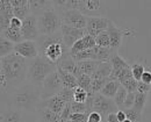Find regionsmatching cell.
Instances as JSON below:
<instances>
[{
	"label": "cell",
	"instance_id": "cell-15",
	"mask_svg": "<svg viewBox=\"0 0 151 122\" xmlns=\"http://www.w3.org/2000/svg\"><path fill=\"white\" fill-rule=\"evenodd\" d=\"M12 8H13V15L14 18H18L23 21L27 17H29L30 7H29V0H9Z\"/></svg>",
	"mask_w": 151,
	"mask_h": 122
},
{
	"label": "cell",
	"instance_id": "cell-29",
	"mask_svg": "<svg viewBox=\"0 0 151 122\" xmlns=\"http://www.w3.org/2000/svg\"><path fill=\"white\" fill-rule=\"evenodd\" d=\"M127 94H128L127 90H126L123 86H121V87L119 88L116 95L114 97V99H113L114 103L116 105V107H117L119 109H123V105H124V101H126Z\"/></svg>",
	"mask_w": 151,
	"mask_h": 122
},
{
	"label": "cell",
	"instance_id": "cell-40",
	"mask_svg": "<svg viewBox=\"0 0 151 122\" xmlns=\"http://www.w3.org/2000/svg\"><path fill=\"white\" fill-rule=\"evenodd\" d=\"M137 92L149 94V93L151 92V85L144 84V83H142V81H138V85H137Z\"/></svg>",
	"mask_w": 151,
	"mask_h": 122
},
{
	"label": "cell",
	"instance_id": "cell-51",
	"mask_svg": "<svg viewBox=\"0 0 151 122\" xmlns=\"http://www.w3.org/2000/svg\"><path fill=\"white\" fill-rule=\"evenodd\" d=\"M0 114H1V111H0Z\"/></svg>",
	"mask_w": 151,
	"mask_h": 122
},
{
	"label": "cell",
	"instance_id": "cell-16",
	"mask_svg": "<svg viewBox=\"0 0 151 122\" xmlns=\"http://www.w3.org/2000/svg\"><path fill=\"white\" fill-rule=\"evenodd\" d=\"M0 122H26L24 112L9 106L8 108L1 111Z\"/></svg>",
	"mask_w": 151,
	"mask_h": 122
},
{
	"label": "cell",
	"instance_id": "cell-36",
	"mask_svg": "<svg viewBox=\"0 0 151 122\" xmlns=\"http://www.w3.org/2000/svg\"><path fill=\"white\" fill-rule=\"evenodd\" d=\"M137 85H138V81L136 80L134 77H132L130 79L123 81L121 84V86H123L127 90L128 93H135V92H137Z\"/></svg>",
	"mask_w": 151,
	"mask_h": 122
},
{
	"label": "cell",
	"instance_id": "cell-39",
	"mask_svg": "<svg viewBox=\"0 0 151 122\" xmlns=\"http://www.w3.org/2000/svg\"><path fill=\"white\" fill-rule=\"evenodd\" d=\"M135 93H128L127 94V98H126V101L123 105V109H128V108H132L134 106V101H135Z\"/></svg>",
	"mask_w": 151,
	"mask_h": 122
},
{
	"label": "cell",
	"instance_id": "cell-11",
	"mask_svg": "<svg viewBox=\"0 0 151 122\" xmlns=\"http://www.w3.org/2000/svg\"><path fill=\"white\" fill-rule=\"evenodd\" d=\"M108 23L109 19L104 18V17H88L87 24H86V33L87 35L96 37L99 34H101L102 32H106L108 28Z\"/></svg>",
	"mask_w": 151,
	"mask_h": 122
},
{
	"label": "cell",
	"instance_id": "cell-7",
	"mask_svg": "<svg viewBox=\"0 0 151 122\" xmlns=\"http://www.w3.org/2000/svg\"><path fill=\"white\" fill-rule=\"evenodd\" d=\"M60 19L63 24H66L69 27H73L78 29H86V24L88 17L83 14L78 9H69L64 12H59Z\"/></svg>",
	"mask_w": 151,
	"mask_h": 122
},
{
	"label": "cell",
	"instance_id": "cell-34",
	"mask_svg": "<svg viewBox=\"0 0 151 122\" xmlns=\"http://www.w3.org/2000/svg\"><path fill=\"white\" fill-rule=\"evenodd\" d=\"M86 100H87V91H85L81 87H77L73 92V101L86 103Z\"/></svg>",
	"mask_w": 151,
	"mask_h": 122
},
{
	"label": "cell",
	"instance_id": "cell-38",
	"mask_svg": "<svg viewBox=\"0 0 151 122\" xmlns=\"http://www.w3.org/2000/svg\"><path fill=\"white\" fill-rule=\"evenodd\" d=\"M73 92H75V90L63 88L62 92L59 93V95H60V98L66 102V103H70V102L73 101Z\"/></svg>",
	"mask_w": 151,
	"mask_h": 122
},
{
	"label": "cell",
	"instance_id": "cell-43",
	"mask_svg": "<svg viewBox=\"0 0 151 122\" xmlns=\"http://www.w3.org/2000/svg\"><path fill=\"white\" fill-rule=\"evenodd\" d=\"M9 27L13 28V29H17V30H21V28H22V21L20 20V19H18V18H13L11 20Z\"/></svg>",
	"mask_w": 151,
	"mask_h": 122
},
{
	"label": "cell",
	"instance_id": "cell-19",
	"mask_svg": "<svg viewBox=\"0 0 151 122\" xmlns=\"http://www.w3.org/2000/svg\"><path fill=\"white\" fill-rule=\"evenodd\" d=\"M36 113V120L37 122H58L60 120V115L54 113L49 108H47L43 105H40Z\"/></svg>",
	"mask_w": 151,
	"mask_h": 122
},
{
	"label": "cell",
	"instance_id": "cell-1",
	"mask_svg": "<svg viewBox=\"0 0 151 122\" xmlns=\"http://www.w3.org/2000/svg\"><path fill=\"white\" fill-rule=\"evenodd\" d=\"M28 66L29 61L21 57L15 51L1 60V72L6 79L5 92L11 94L26 81Z\"/></svg>",
	"mask_w": 151,
	"mask_h": 122
},
{
	"label": "cell",
	"instance_id": "cell-46",
	"mask_svg": "<svg viewBox=\"0 0 151 122\" xmlns=\"http://www.w3.org/2000/svg\"><path fill=\"white\" fill-rule=\"evenodd\" d=\"M116 116H117L119 122H123L127 119V118H126V114H124V112H123L122 109H119V111L116 112Z\"/></svg>",
	"mask_w": 151,
	"mask_h": 122
},
{
	"label": "cell",
	"instance_id": "cell-18",
	"mask_svg": "<svg viewBox=\"0 0 151 122\" xmlns=\"http://www.w3.org/2000/svg\"><path fill=\"white\" fill-rule=\"evenodd\" d=\"M96 43H95V39L90 36V35H85L83 39L78 41L75 45L70 49V55H76L80 51H85V50H88V49H93Z\"/></svg>",
	"mask_w": 151,
	"mask_h": 122
},
{
	"label": "cell",
	"instance_id": "cell-42",
	"mask_svg": "<svg viewBox=\"0 0 151 122\" xmlns=\"http://www.w3.org/2000/svg\"><path fill=\"white\" fill-rule=\"evenodd\" d=\"M70 115H71V102L66 103L65 108L63 109V112L60 114V120H69Z\"/></svg>",
	"mask_w": 151,
	"mask_h": 122
},
{
	"label": "cell",
	"instance_id": "cell-5",
	"mask_svg": "<svg viewBox=\"0 0 151 122\" xmlns=\"http://www.w3.org/2000/svg\"><path fill=\"white\" fill-rule=\"evenodd\" d=\"M37 24L40 35H52L60 32L63 22L59 13L51 7L37 15Z\"/></svg>",
	"mask_w": 151,
	"mask_h": 122
},
{
	"label": "cell",
	"instance_id": "cell-50",
	"mask_svg": "<svg viewBox=\"0 0 151 122\" xmlns=\"http://www.w3.org/2000/svg\"><path fill=\"white\" fill-rule=\"evenodd\" d=\"M0 71H1V60H0Z\"/></svg>",
	"mask_w": 151,
	"mask_h": 122
},
{
	"label": "cell",
	"instance_id": "cell-31",
	"mask_svg": "<svg viewBox=\"0 0 151 122\" xmlns=\"http://www.w3.org/2000/svg\"><path fill=\"white\" fill-rule=\"evenodd\" d=\"M122 111L124 112L126 118H127L128 120H130L132 122H142V120H143V115H142V113L137 112V111L134 109V108L122 109Z\"/></svg>",
	"mask_w": 151,
	"mask_h": 122
},
{
	"label": "cell",
	"instance_id": "cell-3",
	"mask_svg": "<svg viewBox=\"0 0 151 122\" xmlns=\"http://www.w3.org/2000/svg\"><path fill=\"white\" fill-rule=\"evenodd\" d=\"M35 42L37 44L38 55L55 65L64 56L70 54V49L63 42L60 32L52 35H40Z\"/></svg>",
	"mask_w": 151,
	"mask_h": 122
},
{
	"label": "cell",
	"instance_id": "cell-33",
	"mask_svg": "<svg viewBox=\"0 0 151 122\" xmlns=\"http://www.w3.org/2000/svg\"><path fill=\"white\" fill-rule=\"evenodd\" d=\"M78 81V87H81L84 88L85 91H90V87H91V84H92V78L91 76H87V75H81L77 78Z\"/></svg>",
	"mask_w": 151,
	"mask_h": 122
},
{
	"label": "cell",
	"instance_id": "cell-8",
	"mask_svg": "<svg viewBox=\"0 0 151 122\" xmlns=\"http://www.w3.org/2000/svg\"><path fill=\"white\" fill-rule=\"evenodd\" d=\"M119 108L114 103L113 99L106 98L100 93H96L92 102V109L91 112H96L102 115V118H106L111 113H116Z\"/></svg>",
	"mask_w": 151,
	"mask_h": 122
},
{
	"label": "cell",
	"instance_id": "cell-47",
	"mask_svg": "<svg viewBox=\"0 0 151 122\" xmlns=\"http://www.w3.org/2000/svg\"><path fill=\"white\" fill-rule=\"evenodd\" d=\"M0 87L5 91L6 90V79H5V76H4V73L0 71Z\"/></svg>",
	"mask_w": 151,
	"mask_h": 122
},
{
	"label": "cell",
	"instance_id": "cell-12",
	"mask_svg": "<svg viewBox=\"0 0 151 122\" xmlns=\"http://www.w3.org/2000/svg\"><path fill=\"white\" fill-rule=\"evenodd\" d=\"M14 51L27 61H33L40 56L37 44L35 41H22L21 43L14 45Z\"/></svg>",
	"mask_w": 151,
	"mask_h": 122
},
{
	"label": "cell",
	"instance_id": "cell-26",
	"mask_svg": "<svg viewBox=\"0 0 151 122\" xmlns=\"http://www.w3.org/2000/svg\"><path fill=\"white\" fill-rule=\"evenodd\" d=\"M14 45H15L14 43H12L11 41L5 39L0 34V60L11 55L12 52H14Z\"/></svg>",
	"mask_w": 151,
	"mask_h": 122
},
{
	"label": "cell",
	"instance_id": "cell-24",
	"mask_svg": "<svg viewBox=\"0 0 151 122\" xmlns=\"http://www.w3.org/2000/svg\"><path fill=\"white\" fill-rule=\"evenodd\" d=\"M121 87V84L116 80H109L105 86L104 88L100 91V94H102L104 97L106 98H109V99H114V97L116 95L119 88Z\"/></svg>",
	"mask_w": 151,
	"mask_h": 122
},
{
	"label": "cell",
	"instance_id": "cell-21",
	"mask_svg": "<svg viewBox=\"0 0 151 122\" xmlns=\"http://www.w3.org/2000/svg\"><path fill=\"white\" fill-rule=\"evenodd\" d=\"M29 7H30V13L35 17L40 15L44 11L49 9L52 7V1L48 0H29Z\"/></svg>",
	"mask_w": 151,
	"mask_h": 122
},
{
	"label": "cell",
	"instance_id": "cell-41",
	"mask_svg": "<svg viewBox=\"0 0 151 122\" xmlns=\"http://www.w3.org/2000/svg\"><path fill=\"white\" fill-rule=\"evenodd\" d=\"M102 115L96 113V112H91L88 114V118H87V121L88 122H102Z\"/></svg>",
	"mask_w": 151,
	"mask_h": 122
},
{
	"label": "cell",
	"instance_id": "cell-48",
	"mask_svg": "<svg viewBox=\"0 0 151 122\" xmlns=\"http://www.w3.org/2000/svg\"><path fill=\"white\" fill-rule=\"evenodd\" d=\"M58 122H70L69 120H59Z\"/></svg>",
	"mask_w": 151,
	"mask_h": 122
},
{
	"label": "cell",
	"instance_id": "cell-13",
	"mask_svg": "<svg viewBox=\"0 0 151 122\" xmlns=\"http://www.w3.org/2000/svg\"><path fill=\"white\" fill-rule=\"evenodd\" d=\"M14 18L9 0H0V34L9 28L11 20Z\"/></svg>",
	"mask_w": 151,
	"mask_h": 122
},
{
	"label": "cell",
	"instance_id": "cell-20",
	"mask_svg": "<svg viewBox=\"0 0 151 122\" xmlns=\"http://www.w3.org/2000/svg\"><path fill=\"white\" fill-rule=\"evenodd\" d=\"M41 105L45 106L47 108H49V109L52 111L54 113L60 115L62 112H63V109H64L65 106H66V102L60 98L59 94H57V95L52 97V98H49V99H47V100H42V101H41Z\"/></svg>",
	"mask_w": 151,
	"mask_h": 122
},
{
	"label": "cell",
	"instance_id": "cell-6",
	"mask_svg": "<svg viewBox=\"0 0 151 122\" xmlns=\"http://www.w3.org/2000/svg\"><path fill=\"white\" fill-rule=\"evenodd\" d=\"M63 88L64 87H63V84L60 80V77L56 70V71L51 72L43 83L42 88H41V99L47 100L49 98H52L57 94H59Z\"/></svg>",
	"mask_w": 151,
	"mask_h": 122
},
{
	"label": "cell",
	"instance_id": "cell-23",
	"mask_svg": "<svg viewBox=\"0 0 151 122\" xmlns=\"http://www.w3.org/2000/svg\"><path fill=\"white\" fill-rule=\"evenodd\" d=\"M112 73V65L109 62L106 63H101L98 69L94 71V73L91 76L92 80H98V79H105V78H109Z\"/></svg>",
	"mask_w": 151,
	"mask_h": 122
},
{
	"label": "cell",
	"instance_id": "cell-9",
	"mask_svg": "<svg viewBox=\"0 0 151 122\" xmlns=\"http://www.w3.org/2000/svg\"><path fill=\"white\" fill-rule=\"evenodd\" d=\"M21 33L24 41H36L40 36L37 24V17L30 14L22 21Z\"/></svg>",
	"mask_w": 151,
	"mask_h": 122
},
{
	"label": "cell",
	"instance_id": "cell-10",
	"mask_svg": "<svg viewBox=\"0 0 151 122\" xmlns=\"http://www.w3.org/2000/svg\"><path fill=\"white\" fill-rule=\"evenodd\" d=\"M60 33H62V37H63L64 44L69 49H71L78 41L80 39H83L87 34L86 29H78V28H73V27H69L66 24L62 26Z\"/></svg>",
	"mask_w": 151,
	"mask_h": 122
},
{
	"label": "cell",
	"instance_id": "cell-45",
	"mask_svg": "<svg viewBox=\"0 0 151 122\" xmlns=\"http://www.w3.org/2000/svg\"><path fill=\"white\" fill-rule=\"evenodd\" d=\"M105 119H106V122H119L117 116H116V113H111V114H108Z\"/></svg>",
	"mask_w": 151,
	"mask_h": 122
},
{
	"label": "cell",
	"instance_id": "cell-25",
	"mask_svg": "<svg viewBox=\"0 0 151 122\" xmlns=\"http://www.w3.org/2000/svg\"><path fill=\"white\" fill-rule=\"evenodd\" d=\"M100 64H101L100 62L96 61L78 62V66H79V70H80L81 75H87V76H92Z\"/></svg>",
	"mask_w": 151,
	"mask_h": 122
},
{
	"label": "cell",
	"instance_id": "cell-37",
	"mask_svg": "<svg viewBox=\"0 0 151 122\" xmlns=\"http://www.w3.org/2000/svg\"><path fill=\"white\" fill-rule=\"evenodd\" d=\"M71 113H87V114H90L86 103H80V102L76 101L71 102Z\"/></svg>",
	"mask_w": 151,
	"mask_h": 122
},
{
	"label": "cell",
	"instance_id": "cell-32",
	"mask_svg": "<svg viewBox=\"0 0 151 122\" xmlns=\"http://www.w3.org/2000/svg\"><path fill=\"white\" fill-rule=\"evenodd\" d=\"M95 43L98 47H101V48H111V40H109L107 30L102 32L95 37Z\"/></svg>",
	"mask_w": 151,
	"mask_h": 122
},
{
	"label": "cell",
	"instance_id": "cell-22",
	"mask_svg": "<svg viewBox=\"0 0 151 122\" xmlns=\"http://www.w3.org/2000/svg\"><path fill=\"white\" fill-rule=\"evenodd\" d=\"M57 72L60 77V80L63 84L64 88H69V90H76L78 87V81H77V77H75L72 73L65 72L62 69L57 67Z\"/></svg>",
	"mask_w": 151,
	"mask_h": 122
},
{
	"label": "cell",
	"instance_id": "cell-2",
	"mask_svg": "<svg viewBox=\"0 0 151 122\" xmlns=\"http://www.w3.org/2000/svg\"><path fill=\"white\" fill-rule=\"evenodd\" d=\"M11 106L24 113H35L41 105V88L24 81L9 94Z\"/></svg>",
	"mask_w": 151,
	"mask_h": 122
},
{
	"label": "cell",
	"instance_id": "cell-28",
	"mask_svg": "<svg viewBox=\"0 0 151 122\" xmlns=\"http://www.w3.org/2000/svg\"><path fill=\"white\" fill-rule=\"evenodd\" d=\"M147 101H148V94L136 92V94H135V101H134L132 108L143 114V111H144V108H145Z\"/></svg>",
	"mask_w": 151,
	"mask_h": 122
},
{
	"label": "cell",
	"instance_id": "cell-4",
	"mask_svg": "<svg viewBox=\"0 0 151 122\" xmlns=\"http://www.w3.org/2000/svg\"><path fill=\"white\" fill-rule=\"evenodd\" d=\"M56 70L57 65L50 63L41 56H38L35 60L29 61L26 81L29 83L30 85L37 87V88H42V85L45 80V78L51 72H54Z\"/></svg>",
	"mask_w": 151,
	"mask_h": 122
},
{
	"label": "cell",
	"instance_id": "cell-14",
	"mask_svg": "<svg viewBox=\"0 0 151 122\" xmlns=\"http://www.w3.org/2000/svg\"><path fill=\"white\" fill-rule=\"evenodd\" d=\"M107 33H108V36H109V40H111V49L113 50L114 52H117L119 48H120L121 44H122L123 36L127 34V32H126L124 29L117 28V27L114 24L113 21L109 20L108 28H107Z\"/></svg>",
	"mask_w": 151,
	"mask_h": 122
},
{
	"label": "cell",
	"instance_id": "cell-17",
	"mask_svg": "<svg viewBox=\"0 0 151 122\" xmlns=\"http://www.w3.org/2000/svg\"><path fill=\"white\" fill-rule=\"evenodd\" d=\"M57 67L58 69H62L63 71L65 72H69V73H72L75 77H79L81 76V72L79 70V66H78V62H76L70 54H68L66 56H64L60 61L58 62L57 64Z\"/></svg>",
	"mask_w": 151,
	"mask_h": 122
},
{
	"label": "cell",
	"instance_id": "cell-49",
	"mask_svg": "<svg viewBox=\"0 0 151 122\" xmlns=\"http://www.w3.org/2000/svg\"><path fill=\"white\" fill-rule=\"evenodd\" d=\"M123 122H132V121H130V120H128V119H126V120H124Z\"/></svg>",
	"mask_w": 151,
	"mask_h": 122
},
{
	"label": "cell",
	"instance_id": "cell-27",
	"mask_svg": "<svg viewBox=\"0 0 151 122\" xmlns=\"http://www.w3.org/2000/svg\"><path fill=\"white\" fill-rule=\"evenodd\" d=\"M5 39H7L8 41H11L12 43L14 44H18V43H21L23 40V36H22V33L21 30H17V29H13V28H7L2 34H1Z\"/></svg>",
	"mask_w": 151,
	"mask_h": 122
},
{
	"label": "cell",
	"instance_id": "cell-30",
	"mask_svg": "<svg viewBox=\"0 0 151 122\" xmlns=\"http://www.w3.org/2000/svg\"><path fill=\"white\" fill-rule=\"evenodd\" d=\"M130 67H132V77L137 81H141V78H142V76H143V73H144V71H145L144 65H143L142 63H138V62H137V63L132 64Z\"/></svg>",
	"mask_w": 151,
	"mask_h": 122
},
{
	"label": "cell",
	"instance_id": "cell-35",
	"mask_svg": "<svg viewBox=\"0 0 151 122\" xmlns=\"http://www.w3.org/2000/svg\"><path fill=\"white\" fill-rule=\"evenodd\" d=\"M84 5H85V15H87L88 12H95V11H98L100 8L101 1H96V0H84Z\"/></svg>",
	"mask_w": 151,
	"mask_h": 122
},
{
	"label": "cell",
	"instance_id": "cell-44",
	"mask_svg": "<svg viewBox=\"0 0 151 122\" xmlns=\"http://www.w3.org/2000/svg\"><path fill=\"white\" fill-rule=\"evenodd\" d=\"M141 81L144 84L151 85V71H144L142 78H141Z\"/></svg>",
	"mask_w": 151,
	"mask_h": 122
}]
</instances>
